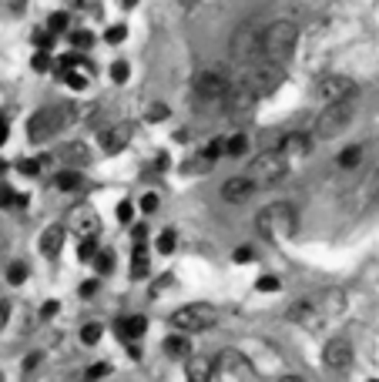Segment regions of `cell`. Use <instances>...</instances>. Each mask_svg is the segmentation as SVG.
<instances>
[{"instance_id":"obj_1","label":"cell","mask_w":379,"mask_h":382,"mask_svg":"<svg viewBox=\"0 0 379 382\" xmlns=\"http://www.w3.org/2000/svg\"><path fill=\"white\" fill-rule=\"evenodd\" d=\"M339 312H342V292L329 289V292L305 295L299 302H292L285 316H289V322H299L305 329H319L322 322H329V318L339 316Z\"/></svg>"},{"instance_id":"obj_2","label":"cell","mask_w":379,"mask_h":382,"mask_svg":"<svg viewBox=\"0 0 379 382\" xmlns=\"http://www.w3.org/2000/svg\"><path fill=\"white\" fill-rule=\"evenodd\" d=\"M255 228H259V235L268 238V242H285V238H292V235L299 231V208L292 202L266 204V208L259 212V218H255Z\"/></svg>"},{"instance_id":"obj_3","label":"cell","mask_w":379,"mask_h":382,"mask_svg":"<svg viewBox=\"0 0 379 382\" xmlns=\"http://www.w3.org/2000/svg\"><path fill=\"white\" fill-rule=\"evenodd\" d=\"M295 44H299V24H292V21H272L262 30V61L282 64L295 51Z\"/></svg>"},{"instance_id":"obj_4","label":"cell","mask_w":379,"mask_h":382,"mask_svg":"<svg viewBox=\"0 0 379 382\" xmlns=\"http://www.w3.org/2000/svg\"><path fill=\"white\" fill-rule=\"evenodd\" d=\"M356 117V98H346V101H336V104H326L322 111H319L316 125H312V134L322 141H332L339 138L346 127L353 125Z\"/></svg>"},{"instance_id":"obj_5","label":"cell","mask_w":379,"mask_h":382,"mask_svg":"<svg viewBox=\"0 0 379 382\" xmlns=\"http://www.w3.org/2000/svg\"><path fill=\"white\" fill-rule=\"evenodd\" d=\"M242 84L252 91L255 98L262 101V98H268V94H276L282 84H285V67L276 61H262V64H252L249 71H245V77H242Z\"/></svg>"},{"instance_id":"obj_6","label":"cell","mask_w":379,"mask_h":382,"mask_svg":"<svg viewBox=\"0 0 379 382\" xmlns=\"http://www.w3.org/2000/svg\"><path fill=\"white\" fill-rule=\"evenodd\" d=\"M228 91H232V77L222 67H202L191 77V94L205 104H222Z\"/></svg>"},{"instance_id":"obj_7","label":"cell","mask_w":379,"mask_h":382,"mask_svg":"<svg viewBox=\"0 0 379 382\" xmlns=\"http://www.w3.org/2000/svg\"><path fill=\"white\" fill-rule=\"evenodd\" d=\"M285 171H289V161L282 158L278 151H262L259 158H252L249 161V168H245V178L252 181L255 188H266V185H276V181L285 178Z\"/></svg>"},{"instance_id":"obj_8","label":"cell","mask_w":379,"mask_h":382,"mask_svg":"<svg viewBox=\"0 0 379 382\" xmlns=\"http://www.w3.org/2000/svg\"><path fill=\"white\" fill-rule=\"evenodd\" d=\"M218 322V308L208 306V302H191V306H181L171 312V325L185 335H195V332L212 329Z\"/></svg>"},{"instance_id":"obj_9","label":"cell","mask_w":379,"mask_h":382,"mask_svg":"<svg viewBox=\"0 0 379 382\" xmlns=\"http://www.w3.org/2000/svg\"><path fill=\"white\" fill-rule=\"evenodd\" d=\"M262 30H266L262 21L242 24L239 30L232 34V44H228L232 57H235V61H259V57H262Z\"/></svg>"},{"instance_id":"obj_10","label":"cell","mask_w":379,"mask_h":382,"mask_svg":"<svg viewBox=\"0 0 379 382\" xmlns=\"http://www.w3.org/2000/svg\"><path fill=\"white\" fill-rule=\"evenodd\" d=\"M312 98L326 108V104L356 98V84L349 81V77H342V74H322V77H316V84H312Z\"/></svg>"},{"instance_id":"obj_11","label":"cell","mask_w":379,"mask_h":382,"mask_svg":"<svg viewBox=\"0 0 379 382\" xmlns=\"http://www.w3.org/2000/svg\"><path fill=\"white\" fill-rule=\"evenodd\" d=\"M64 125V111L61 108H40L27 117V141L30 144H44L47 138H54V131Z\"/></svg>"},{"instance_id":"obj_12","label":"cell","mask_w":379,"mask_h":382,"mask_svg":"<svg viewBox=\"0 0 379 382\" xmlns=\"http://www.w3.org/2000/svg\"><path fill=\"white\" fill-rule=\"evenodd\" d=\"M64 228H71L77 238H98L101 218H98V212H94L91 204H74V208L67 212V225H64Z\"/></svg>"},{"instance_id":"obj_13","label":"cell","mask_w":379,"mask_h":382,"mask_svg":"<svg viewBox=\"0 0 379 382\" xmlns=\"http://www.w3.org/2000/svg\"><path fill=\"white\" fill-rule=\"evenodd\" d=\"M353 342L349 339H342V335H336V339H329L326 345H322V366L332 372H346L349 366H353Z\"/></svg>"},{"instance_id":"obj_14","label":"cell","mask_w":379,"mask_h":382,"mask_svg":"<svg viewBox=\"0 0 379 382\" xmlns=\"http://www.w3.org/2000/svg\"><path fill=\"white\" fill-rule=\"evenodd\" d=\"M272 151H278L285 161H302V158H309V151H312V134H305V131H289V134H282V138L276 141V148Z\"/></svg>"},{"instance_id":"obj_15","label":"cell","mask_w":379,"mask_h":382,"mask_svg":"<svg viewBox=\"0 0 379 382\" xmlns=\"http://www.w3.org/2000/svg\"><path fill=\"white\" fill-rule=\"evenodd\" d=\"M255 191H259V188H255L245 175H235V178H228L225 185H222V198H225L228 204H245Z\"/></svg>"},{"instance_id":"obj_16","label":"cell","mask_w":379,"mask_h":382,"mask_svg":"<svg viewBox=\"0 0 379 382\" xmlns=\"http://www.w3.org/2000/svg\"><path fill=\"white\" fill-rule=\"evenodd\" d=\"M185 379L188 382H212L215 379V359L188 356L185 359Z\"/></svg>"},{"instance_id":"obj_17","label":"cell","mask_w":379,"mask_h":382,"mask_svg":"<svg viewBox=\"0 0 379 382\" xmlns=\"http://www.w3.org/2000/svg\"><path fill=\"white\" fill-rule=\"evenodd\" d=\"M128 141H131V125H118V127H108L101 134V148L108 154H118L128 148Z\"/></svg>"},{"instance_id":"obj_18","label":"cell","mask_w":379,"mask_h":382,"mask_svg":"<svg viewBox=\"0 0 379 382\" xmlns=\"http://www.w3.org/2000/svg\"><path fill=\"white\" fill-rule=\"evenodd\" d=\"M64 248V225H47L44 235H40V255L47 258H57Z\"/></svg>"},{"instance_id":"obj_19","label":"cell","mask_w":379,"mask_h":382,"mask_svg":"<svg viewBox=\"0 0 379 382\" xmlns=\"http://www.w3.org/2000/svg\"><path fill=\"white\" fill-rule=\"evenodd\" d=\"M145 329H148V318H145V316H125V318H118V335H121L125 342H135V339H141V335H145Z\"/></svg>"},{"instance_id":"obj_20","label":"cell","mask_w":379,"mask_h":382,"mask_svg":"<svg viewBox=\"0 0 379 382\" xmlns=\"http://www.w3.org/2000/svg\"><path fill=\"white\" fill-rule=\"evenodd\" d=\"M162 349H164V356H171V359H188L191 356V335H185V332H181V335H168Z\"/></svg>"},{"instance_id":"obj_21","label":"cell","mask_w":379,"mask_h":382,"mask_svg":"<svg viewBox=\"0 0 379 382\" xmlns=\"http://www.w3.org/2000/svg\"><path fill=\"white\" fill-rule=\"evenodd\" d=\"M363 158H366V148H363V144H353V148H342L339 158H336V165H339L342 171H353V168L363 165Z\"/></svg>"},{"instance_id":"obj_22","label":"cell","mask_w":379,"mask_h":382,"mask_svg":"<svg viewBox=\"0 0 379 382\" xmlns=\"http://www.w3.org/2000/svg\"><path fill=\"white\" fill-rule=\"evenodd\" d=\"M64 161H71V165H81V161H88L91 151L84 141H71V144H61V151H57Z\"/></svg>"},{"instance_id":"obj_23","label":"cell","mask_w":379,"mask_h":382,"mask_svg":"<svg viewBox=\"0 0 379 382\" xmlns=\"http://www.w3.org/2000/svg\"><path fill=\"white\" fill-rule=\"evenodd\" d=\"M148 272H152L148 252H145V245H135V255H131V279H145Z\"/></svg>"},{"instance_id":"obj_24","label":"cell","mask_w":379,"mask_h":382,"mask_svg":"<svg viewBox=\"0 0 379 382\" xmlns=\"http://www.w3.org/2000/svg\"><path fill=\"white\" fill-rule=\"evenodd\" d=\"M249 151V134L245 131H235L232 138H225V158H245Z\"/></svg>"},{"instance_id":"obj_25","label":"cell","mask_w":379,"mask_h":382,"mask_svg":"<svg viewBox=\"0 0 379 382\" xmlns=\"http://www.w3.org/2000/svg\"><path fill=\"white\" fill-rule=\"evenodd\" d=\"M54 185L61 191H77V188H84V175L81 171H57L54 175Z\"/></svg>"},{"instance_id":"obj_26","label":"cell","mask_w":379,"mask_h":382,"mask_svg":"<svg viewBox=\"0 0 379 382\" xmlns=\"http://www.w3.org/2000/svg\"><path fill=\"white\" fill-rule=\"evenodd\" d=\"M175 245H178L175 228H164L162 235H158V242H154V248H158L162 255H171V252H175Z\"/></svg>"},{"instance_id":"obj_27","label":"cell","mask_w":379,"mask_h":382,"mask_svg":"<svg viewBox=\"0 0 379 382\" xmlns=\"http://www.w3.org/2000/svg\"><path fill=\"white\" fill-rule=\"evenodd\" d=\"M27 275H30V268H27L24 262H11V265H7V282H11V285H24Z\"/></svg>"},{"instance_id":"obj_28","label":"cell","mask_w":379,"mask_h":382,"mask_svg":"<svg viewBox=\"0 0 379 382\" xmlns=\"http://www.w3.org/2000/svg\"><path fill=\"white\" fill-rule=\"evenodd\" d=\"M363 188H366V198H369V202L379 204V165L369 171V178L363 181Z\"/></svg>"},{"instance_id":"obj_29","label":"cell","mask_w":379,"mask_h":382,"mask_svg":"<svg viewBox=\"0 0 379 382\" xmlns=\"http://www.w3.org/2000/svg\"><path fill=\"white\" fill-rule=\"evenodd\" d=\"M101 325H98V322H88V325H84V329H81V342L84 345H98L101 342Z\"/></svg>"},{"instance_id":"obj_30","label":"cell","mask_w":379,"mask_h":382,"mask_svg":"<svg viewBox=\"0 0 379 382\" xmlns=\"http://www.w3.org/2000/svg\"><path fill=\"white\" fill-rule=\"evenodd\" d=\"M0 204H11V208H27V198L24 195H13L7 185L0 188Z\"/></svg>"},{"instance_id":"obj_31","label":"cell","mask_w":379,"mask_h":382,"mask_svg":"<svg viewBox=\"0 0 379 382\" xmlns=\"http://www.w3.org/2000/svg\"><path fill=\"white\" fill-rule=\"evenodd\" d=\"M91 262H94V268H98L101 275H108V272L114 268V252H98L94 258H91Z\"/></svg>"},{"instance_id":"obj_32","label":"cell","mask_w":379,"mask_h":382,"mask_svg":"<svg viewBox=\"0 0 379 382\" xmlns=\"http://www.w3.org/2000/svg\"><path fill=\"white\" fill-rule=\"evenodd\" d=\"M77 255H81V262H91V258L98 255V238H81V245H77Z\"/></svg>"},{"instance_id":"obj_33","label":"cell","mask_w":379,"mask_h":382,"mask_svg":"<svg viewBox=\"0 0 379 382\" xmlns=\"http://www.w3.org/2000/svg\"><path fill=\"white\" fill-rule=\"evenodd\" d=\"M67 24H71V21H67V13H51V17H47V30H51V34H64V30H67Z\"/></svg>"},{"instance_id":"obj_34","label":"cell","mask_w":379,"mask_h":382,"mask_svg":"<svg viewBox=\"0 0 379 382\" xmlns=\"http://www.w3.org/2000/svg\"><path fill=\"white\" fill-rule=\"evenodd\" d=\"M128 74H131L128 61H114L111 64V81H114V84H128Z\"/></svg>"},{"instance_id":"obj_35","label":"cell","mask_w":379,"mask_h":382,"mask_svg":"<svg viewBox=\"0 0 379 382\" xmlns=\"http://www.w3.org/2000/svg\"><path fill=\"white\" fill-rule=\"evenodd\" d=\"M168 115H171V111H168V104H162V101H152V104H148V111H145L148 121H164Z\"/></svg>"},{"instance_id":"obj_36","label":"cell","mask_w":379,"mask_h":382,"mask_svg":"<svg viewBox=\"0 0 379 382\" xmlns=\"http://www.w3.org/2000/svg\"><path fill=\"white\" fill-rule=\"evenodd\" d=\"M125 37H128V27H125V24L108 27V34H104V40H108V44H121Z\"/></svg>"},{"instance_id":"obj_37","label":"cell","mask_w":379,"mask_h":382,"mask_svg":"<svg viewBox=\"0 0 379 382\" xmlns=\"http://www.w3.org/2000/svg\"><path fill=\"white\" fill-rule=\"evenodd\" d=\"M278 285H282V282H278L276 275H262V279L255 282V289H259V292H278Z\"/></svg>"},{"instance_id":"obj_38","label":"cell","mask_w":379,"mask_h":382,"mask_svg":"<svg viewBox=\"0 0 379 382\" xmlns=\"http://www.w3.org/2000/svg\"><path fill=\"white\" fill-rule=\"evenodd\" d=\"M141 212H145V215H154V212H158V195H154V191H148V195L141 198Z\"/></svg>"},{"instance_id":"obj_39","label":"cell","mask_w":379,"mask_h":382,"mask_svg":"<svg viewBox=\"0 0 379 382\" xmlns=\"http://www.w3.org/2000/svg\"><path fill=\"white\" fill-rule=\"evenodd\" d=\"M71 44H74V47H91L94 37H91L88 30H74V34H71Z\"/></svg>"},{"instance_id":"obj_40","label":"cell","mask_w":379,"mask_h":382,"mask_svg":"<svg viewBox=\"0 0 379 382\" xmlns=\"http://www.w3.org/2000/svg\"><path fill=\"white\" fill-rule=\"evenodd\" d=\"M232 258H235L239 265H245V262H252V258H255V252L249 248V245H242V248H235V252H232Z\"/></svg>"},{"instance_id":"obj_41","label":"cell","mask_w":379,"mask_h":382,"mask_svg":"<svg viewBox=\"0 0 379 382\" xmlns=\"http://www.w3.org/2000/svg\"><path fill=\"white\" fill-rule=\"evenodd\" d=\"M108 369H111L108 362H94V366L88 369V382H94V379H101V376H108Z\"/></svg>"},{"instance_id":"obj_42","label":"cell","mask_w":379,"mask_h":382,"mask_svg":"<svg viewBox=\"0 0 379 382\" xmlns=\"http://www.w3.org/2000/svg\"><path fill=\"white\" fill-rule=\"evenodd\" d=\"M51 67V57H47V51H38L34 54V71H47Z\"/></svg>"},{"instance_id":"obj_43","label":"cell","mask_w":379,"mask_h":382,"mask_svg":"<svg viewBox=\"0 0 379 382\" xmlns=\"http://www.w3.org/2000/svg\"><path fill=\"white\" fill-rule=\"evenodd\" d=\"M131 215H135V204H131V202L118 204V218H121V221H131Z\"/></svg>"},{"instance_id":"obj_44","label":"cell","mask_w":379,"mask_h":382,"mask_svg":"<svg viewBox=\"0 0 379 382\" xmlns=\"http://www.w3.org/2000/svg\"><path fill=\"white\" fill-rule=\"evenodd\" d=\"M34 44H38L40 51H47V47H51V34H47V30H38V34H34Z\"/></svg>"},{"instance_id":"obj_45","label":"cell","mask_w":379,"mask_h":382,"mask_svg":"<svg viewBox=\"0 0 379 382\" xmlns=\"http://www.w3.org/2000/svg\"><path fill=\"white\" fill-rule=\"evenodd\" d=\"M94 292H98V279H88L84 285H81V299H91Z\"/></svg>"},{"instance_id":"obj_46","label":"cell","mask_w":379,"mask_h":382,"mask_svg":"<svg viewBox=\"0 0 379 382\" xmlns=\"http://www.w3.org/2000/svg\"><path fill=\"white\" fill-rule=\"evenodd\" d=\"M57 302H44V306H40V318H51V316H57Z\"/></svg>"},{"instance_id":"obj_47","label":"cell","mask_w":379,"mask_h":382,"mask_svg":"<svg viewBox=\"0 0 379 382\" xmlns=\"http://www.w3.org/2000/svg\"><path fill=\"white\" fill-rule=\"evenodd\" d=\"M17 168H21L24 175H38V171H40V161H21Z\"/></svg>"},{"instance_id":"obj_48","label":"cell","mask_w":379,"mask_h":382,"mask_svg":"<svg viewBox=\"0 0 379 382\" xmlns=\"http://www.w3.org/2000/svg\"><path fill=\"white\" fill-rule=\"evenodd\" d=\"M7 318H11V302H0V332L7 325Z\"/></svg>"},{"instance_id":"obj_49","label":"cell","mask_w":379,"mask_h":382,"mask_svg":"<svg viewBox=\"0 0 379 382\" xmlns=\"http://www.w3.org/2000/svg\"><path fill=\"white\" fill-rule=\"evenodd\" d=\"M38 362H40V356H38V352H34V356H27V359H24V372H27V376H30V372H34V369H38Z\"/></svg>"},{"instance_id":"obj_50","label":"cell","mask_w":379,"mask_h":382,"mask_svg":"<svg viewBox=\"0 0 379 382\" xmlns=\"http://www.w3.org/2000/svg\"><path fill=\"white\" fill-rule=\"evenodd\" d=\"M7 134H11V125H7V117H4V111H0V144L7 141Z\"/></svg>"},{"instance_id":"obj_51","label":"cell","mask_w":379,"mask_h":382,"mask_svg":"<svg viewBox=\"0 0 379 382\" xmlns=\"http://www.w3.org/2000/svg\"><path fill=\"white\" fill-rule=\"evenodd\" d=\"M175 4L181 7V11H195V7H198L202 0H175Z\"/></svg>"},{"instance_id":"obj_52","label":"cell","mask_w":379,"mask_h":382,"mask_svg":"<svg viewBox=\"0 0 379 382\" xmlns=\"http://www.w3.org/2000/svg\"><path fill=\"white\" fill-rule=\"evenodd\" d=\"M278 382H305V379H302V376H282Z\"/></svg>"},{"instance_id":"obj_53","label":"cell","mask_w":379,"mask_h":382,"mask_svg":"<svg viewBox=\"0 0 379 382\" xmlns=\"http://www.w3.org/2000/svg\"><path fill=\"white\" fill-rule=\"evenodd\" d=\"M121 4H125V7H135V4H138V0H121Z\"/></svg>"},{"instance_id":"obj_54","label":"cell","mask_w":379,"mask_h":382,"mask_svg":"<svg viewBox=\"0 0 379 382\" xmlns=\"http://www.w3.org/2000/svg\"><path fill=\"white\" fill-rule=\"evenodd\" d=\"M369 382H379V379H369Z\"/></svg>"},{"instance_id":"obj_55","label":"cell","mask_w":379,"mask_h":382,"mask_svg":"<svg viewBox=\"0 0 379 382\" xmlns=\"http://www.w3.org/2000/svg\"><path fill=\"white\" fill-rule=\"evenodd\" d=\"M0 382H4V376H0Z\"/></svg>"},{"instance_id":"obj_56","label":"cell","mask_w":379,"mask_h":382,"mask_svg":"<svg viewBox=\"0 0 379 382\" xmlns=\"http://www.w3.org/2000/svg\"><path fill=\"white\" fill-rule=\"evenodd\" d=\"M84 382H88V379H84Z\"/></svg>"}]
</instances>
